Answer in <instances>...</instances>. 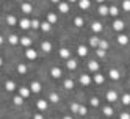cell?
Masks as SVG:
<instances>
[{
  "mask_svg": "<svg viewBox=\"0 0 130 119\" xmlns=\"http://www.w3.org/2000/svg\"><path fill=\"white\" fill-rule=\"evenodd\" d=\"M92 81H94L96 85H102V83L105 81V77L102 75V74H99V72H97V74H94V77H92Z\"/></svg>",
  "mask_w": 130,
  "mask_h": 119,
  "instance_id": "f546056e",
  "label": "cell"
},
{
  "mask_svg": "<svg viewBox=\"0 0 130 119\" xmlns=\"http://www.w3.org/2000/svg\"><path fill=\"white\" fill-rule=\"evenodd\" d=\"M77 66H78V63H77V60H75V58H69V60L66 61V67H68L69 71H75V69H77Z\"/></svg>",
  "mask_w": 130,
  "mask_h": 119,
  "instance_id": "44dd1931",
  "label": "cell"
},
{
  "mask_svg": "<svg viewBox=\"0 0 130 119\" xmlns=\"http://www.w3.org/2000/svg\"><path fill=\"white\" fill-rule=\"evenodd\" d=\"M24 100H25V99H22L19 94H14V96H13V99H11V102H13L16 107H21V105L24 104Z\"/></svg>",
  "mask_w": 130,
  "mask_h": 119,
  "instance_id": "f1b7e54d",
  "label": "cell"
},
{
  "mask_svg": "<svg viewBox=\"0 0 130 119\" xmlns=\"http://www.w3.org/2000/svg\"><path fill=\"white\" fill-rule=\"evenodd\" d=\"M36 108L39 110V113L41 111H45V110L49 108V102L45 99H38V100H36Z\"/></svg>",
  "mask_w": 130,
  "mask_h": 119,
  "instance_id": "8fae6325",
  "label": "cell"
},
{
  "mask_svg": "<svg viewBox=\"0 0 130 119\" xmlns=\"http://www.w3.org/2000/svg\"><path fill=\"white\" fill-rule=\"evenodd\" d=\"M41 50L44 53H50L52 52V42L50 41H42L41 42Z\"/></svg>",
  "mask_w": 130,
  "mask_h": 119,
  "instance_id": "603a6c76",
  "label": "cell"
},
{
  "mask_svg": "<svg viewBox=\"0 0 130 119\" xmlns=\"http://www.w3.org/2000/svg\"><path fill=\"white\" fill-rule=\"evenodd\" d=\"M96 55H97L99 58H104L105 55H107V52H105V50H102V49H96Z\"/></svg>",
  "mask_w": 130,
  "mask_h": 119,
  "instance_id": "ee69618b",
  "label": "cell"
},
{
  "mask_svg": "<svg viewBox=\"0 0 130 119\" xmlns=\"http://www.w3.org/2000/svg\"><path fill=\"white\" fill-rule=\"evenodd\" d=\"M5 22L8 27H16L17 24H19V17H17L14 13H6L5 16Z\"/></svg>",
  "mask_w": 130,
  "mask_h": 119,
  "instance_id": "6da1fadb",
  "label": "cell"
},
{
  "mask_svg": "<svg viewBox=\"0 0 130 119\" xmlns=\"http://www.w3.org/2000/svg\"><path fill=\"white\" fill-rule=\"evenodd\" d=\"M121 6H122V10H124V11H130V0H124Z\"/></svg>",
  "mask_w": 130,
  "mask_h": 119,
  "instance_id": "7bdbcfd3",
  "label": "cell"
},
{
  "mask_svg": "<svg viewBox=\"0 0 130 119\" xmlns=\"http://www.w3.org/2000/svg\"><path fill=\"white\" fill-rule=\"evenodd\" d=\"M17 83L14 80H11V78H8V80H5V91L6 93H14V91H17Z\"/></svg>",
  "mask_w": 130,
  "mask_h": 119,
  "instance_id": "277c9868",
  "label": "cell"
},
{
  "mask_svg": "<svg viewBox=\"0 0 130 119\" xmlns=\"http://www.w3.org/2000/svg\"><path fill=\"white\" fill-rule=\"evenodd\" d=\"M16 71L19 72L21 75H27L28 74V66H27V63H17V66H16Z\"/></svg>",
  "mask_w": 130,
  "mask_h": 119,
  "instance_id": "7c38bea8",
  "label": "cell"
},
{
  "mask_svg": "<svg viewBox=\"0 0 130 119\" xmlns=\"http://www.w3.org/2000/svg\"><path fill=\"white\" fill-rule=\"evenodd\" d=\"M25 58L27 60H30V61H35L36 58H38V50H35L33 47H30V49H25Z\"/></svg>",
  "mask_w": 130,
  "mask_h": 119,
  "instance_id": "52a82bcc",
  "label": "cell"
},
{
  "mask_svg": "<svg viewBox=\"0 0 130 119\" xmlns=\"http://www.w3.org/2000/svg\"><path fill=\"white\" fill-rule=\"evenodd\" d=\"M124 27H125V22H124L122 19H115V21H113V30H116V31H122Z\"/></svg>",
  "mask_w": 130,
  "mask_h": 119,
  "instance_id": "5bb4252c",
  "label": "cell"
},
{
  "mask_svg": "<svg viewBox=\"0 0 130 119\" xmlns=\"http://www.w3.org/2000/svg\"><path fill=\"white\" fill-rule=\"evenodd\" d=\"M49 119H53V117H49Z\"/></svg>",
  "mask_w": 130,
  "mask_h": 119,
  "instance_id": "f907efd6",
  "label": "cell"
},
{
  "mask_svg": "<svg viewBox=\"0 0 130 119\" xmlns=\"http://www.w3.org/2000/svg\"><path fill=\"white\" fill-rule=\"evenodd\" d=\"M45 21H47L50 25L57 24V22H58V14L55 13V11H49L47 14H45Z\"/></svg>",
  "mask_w": 130,
  "mask_h": 119,
  "instance_id": "30bf717a",
  "label": "cell"
},
{
  "mask_svg": "<svg viewBox=\"0 0 130 119\" xmlns=\"http://www.w3.org/2000/svg\"><path fill=\"white\" fill-rule=\"evenodd\" d=\"M50 28H52V25H50L47 21H42V22H41V27H39V30H41V31L49 33V31H50Z\"/></svg>",
  "mask_w": 130,
  "mask_h": 119,
  "instance_id": "d6a6232c",
  "label": "cell"
},
{
  "mask_svg": "<svg viewBox=\"0 0 130 119\" xmlns=\"http://www.w3.org/2000/svg\"><path fill=\"white\" fill-rule=\"evenodd\" d=\"M33 119H44V116H42V113H35Z\"/></svg>",
  "mask_w": 130,
  "mask_h": 119,
  "instance_id": "7dc6e473",
  "label": "cell"
},
{
  "mask_svg": "<svg viewBox=\"0 0 130 119\" xmlns=\"http://www.w3.org/2000/svg\"><path fill=\"white\" fill-rule=\"evenodd\" d=\"M97 13L100 14V16H107L108 14V5H105V3H99V10H97Z\"/></svg>",
  "mask_w": 130,
  "mask_h": 119,
  "instance_id": "83f0119b",
  "label": "cell"
},
{
  "mask_svg": "<svg viewBox=\"0 0 130 119\" xmlns=\"http://www.w3.org/2000/svg\"><path fill=\"white\" fill-rule=\"evenodd\" d=\"M6 42L10 44V45H19L21 44V36H17V35H14V33H10L6 36Z\"/></svg>",
  "mask_w": 130,
  "mask_h": 119,
  "instance_id": "5b68a950",
  "label": "cell"
},
{
  "mask_svg": "<svg viewBox=\"0 0 130 119\" xmlns=\"http://www.w3.org/2000/svg\"><path fill=\"white\" fill-rule=\"evenodd\" d=\"M121 100H122L124 105H130V94H124L122 97H121Z\"/></svg>",
  "mask_w": 130,
  "mask_h": 119,
  "instance_id": "b9f144b4",
  "label": "cell"
},
{
  "mask_svg": "<svg viewBox=\"0 0 130 119\" xmlns=\"http://www.w3.org/2000/svg\"><path fill=\"white\" fill-rule=\"evenodd\" d=\"M108 77H110L111 80H119L121 72H119L118 69H110V71H108Z\"/></svg>",
  "mask_w": 130,
  "mask_h": 119,
  "instance_id": "4316f807",
  "label": "cell"
},
{
  "mask_svg": "<svg viewBox=\"0 0 130 119\" xmlns=\"http://www.w3.org/2000/svg\"><path fill=\"white\" fill-rule=\"evenodd\" d=\"M58 55H60L63 60H66V61H68V60L71 58V50H69L68 47H61V49L58 50Z\"/></svg>",
  "mask_w": 130,
  "mask_h": 119,
  "instance_id": "e0dca14e",
  "label": "cell"
},
{
  "mask_svg": "<svg viewBox=\"0 0 130 119\" xmlns=\"http://www.w3.org/2000/svg\"><path fill=\"white\" fill-rule=\"evenodd\" d=\"M77 6L80 8V10L85 11V10H89V8H91V2H89V0H80V2L77 3Z\"/></svg>",
  "mask_w": 130,
  "mask_h": 119,
  "instance_id": "cb8c5ba5",
  "label": "cell"
},
{
  "mask_svg": "<svg viewBox=\"0 0 130 119\" xmlns=\"http://www.w3.org/2000/svg\"><path fill=\"white\" fill-rule=\"evenodd\" d=\"M74 86H75V83H74L72 78H64V81H63V88L64 89H74Z\"/></svg>",
  "mask_w": 130,
  "mask_h": 119,
  "instance_id": "484cf974",
  "label": "cell"
},
{
  "mask_svg": "<svg viewBox=\"0 0 130 119\" xmlns=\"http://www.w3.org/2000/svg\"><path fill=\"white\" fill-rule=\"evenodd\" d=\"M53 5H57V10H58V13H69V10H71V3L69 2H53Z\"/></svg>",
  "mask_w": 130,
  "mask_h": 119,
  "instance_id": "3957f363",
  "label": "cell"
},
{
  "mask_svg": "<svg viewBox=\"0 0 130 119\" xmlns=\"http://www.w3.org/2000/svg\"><path fill=\"white\" fill-rule=\"evenodd\" d=\"M86 113H88V108H86L85 105H80L78 113H77V114H80V116H86Z\"/></svg>",
  "mask_w": 130,
  "mask_h": 119,
  "instance_id": "ab89813d",
  "label": "cell"
},
{
  "mask_svg": "<svg viewBox=\"0 0 130 119\" xmlns=\"http://www.w3.org/2000/svg\"><path fill=\"white\" fill-rule=\"evenodd\" d=\"M30 89H31V93H35V94L41 93V89H42L41 81H38V80H31V81H30Z\"/></svg>",
  "mask_w": 130,
  "mask_h": 119,
  "instance_id": "9c48e42d",
  "label": "cell"
},
{
  "mask_svg": "<svg viewBox=\"0 0 130 119\" xmlns=\"http://www.w3.org/2000/svg\"><path fill=\"white\" fill-rule=\"evenodd\" d=\"M88 69L91 72H96V74H97V71H99V63H97V60H89L88 61Z\"/></svg>",
  "mask_w": 130,
  "mask_h": 119,
  "instance_id": "7402d4cb",
  "label": "cell"
},
{
  "mask_svg": "<svg viewBox=\"0 0 130 119\" xmlns=\"http://www.w3.org/2000/svg\"><path fill=\"white\" fill-rule=\"evenodd\" d=\"M17 94L22 99H28L30 94H31V89H30V86H19L17 88Z\"/></svg>",
  "mask_w": 130,
  "mask_h": 119,
  "instance_id": "8992f818",
  "label": "cell"
},
{
  "mask_svg": "<svg viewBox=\"0 0 130 119\" xmlns=\"http://www.w3.org/2000/svg\"><path fill=\"white\" fill-rule=\"evenodd\" d=\"M128 83H130V81H128Z\"/></svg>",
  "mask_w": 130,
  "mask_h": 119,
  "instance_id": "816d5d0a",
  "label": "cell"
},
{
  "mask_svg": "<svg viewBox=\"0 0 130 119\" xmlns=\"http://www.w3.org/2000/svg\"><path fill=\"white\" fill-rule=\"evenodd\" d=\"M78 80H80V83H82L83 86H89V85L92 83V77L88 75V74H82V75L78 77Z\"/></svg>",
  "mask_w": 130,
  "mask_h": 119,
  "instance_id": "4fadbf2b",
  "label": "cell"
},
{
  "mask_svg": "<svg viewBox=\"0 0 130 119\" xmlns=\"http://www.w3.org/2000/svg\"><path fill=\"white\" fill-rule=\"evenodd\" d=\"M2 66H3V58L0 57V67H2Z\"/></svg>",
  "mask_w": 130,
  "mask_h": 119,
  "instance_id": "c3c4849f",
  "label": "cell"
},
{
  "mask_svg": "<svg viewBox=\"0 0 130 119\" xmlns=\"http://www.w3.org/2000/svg\"><path fill=\"white\" fill-rule=\"evenodd\" d=\"M105 97H107L108 102H116V100H118V93H116V91H113V89H110V91H107Z\"/></svg>",
  "mask_w": 130,
  "mask_h": 119,
  "instance_id": "ac0fdd59",
  "label": "cell"
},
{
  "mask_svg": "<svg viewBox=\"0 0 130 119\" xmlns=\"http://www.w3.org/2000/svg\"><path fill=\"white\" fill-rule=\"evenodd\" d=\"M116 41H118V44H121V45H125V44L128 42V36H127V35H118Z\"/></svg>",
  "mask_w": 130,
  "mask_h": 119,
  "instance_id": "e575fe53",
  "label": "cell"
},
{
  "mask_svg": "<svg viewBox=\"0 0 130 119\" xmlns=\"http://www.w3.org/2000/svg\"><path fill=\"white\" fill-rule=\"evenodd\" d=\"M102 113H104V116H113V108L107 105V107L102 108Z\"/></svg>",
  "mask_w": 130,
  "mask_h": 119,
  "instance_id": "74e56055",
  "label": "cell"
},
{
  "mask_svg": "<svg viewBox=\"0 0 130 119\" xmlns=\"http://www.w3.org/2000/svg\"><path fill=\"white\" fill-rule=\"evenodd\" d=\"M19 10H21V13H24L25 16H28V14L33 13V3H31V2H21V3H19Z\"/></svg>",
  "mask_w": 130,
  "mask_h": 119,
  "instance_id": "7a4b0ae2",
  "label": "cell"
},
{
  "mask_svg": "<svg viewBox=\"0 0 130 119\" xmlns=\"http://www.w3.org/2000/svg\"><path fill=\"white\" fill-rule=\"evenodd\" d=\"M99 44H100V38L97 35H92L91 38H89V45L91 47H94V49H99Z\"/></svg>",
  "mask_w": 130,
  "mask_h": 119,
  "instance_id": "d6986e66",
  "label": "cell"
},
{
  "mask_svg": "<svg viewBox=\"0 0 130 119\" xmlns=\"http://www.w3.org/2000/svg\"><path fill=\"white\" fill-rule=\"evenodd\" d=\"M50 75H52L53 78H61V77H63V71H61V67L53 66V67L50 69Z\"/></svg>",
  "mask_w": 130,
  "mask_h": 119,
  "instance_id": "2e32d148",
  "label": "cell"
},
{
  "mask_svg": "<svg viewBox=\"0 0 130 119\" xmlns=\"http://www.w3.org/2000/svg\"><path fill=\"white\" fill-rule=\"evenodd\" d=\"M108 14L113 16V17H116V16L119 14V8H118L116 5H110V6H108Z\"/></svg>",
  "mask_w": 130,
  "mask_h": 119,
  "instance_id": "836d02e7",
  "label": "cell"
},
{
  "mask_svg": "<svg viewBox=\"0 0 130 119\" xmlns=\"http://www.w3.org/2000/svg\"><path fill=\"white\" fill-rule=\"evenodd\" d=\"M78 108H80V104H77V102H71V104H69L71 113H78Z\"/></svg>",
  "mask_w": 130,
  "mask_h": 119,
  "instance_id": "d590c367",
  "label": "cell"
},
{
  "mask_svg": "<svg viewBox=\"0 0 130 119\" xmlns=\"http://www.w3.org/2000/svg\"><path fill=\"white\" fill-rule=\"evenodd\" d=\"M5 42H6V36H3L2 33H0V47H2Z\"/></svg>",
  "mask_w": 130,
  "mask_h": 119,
  "instance_id": "f6af8a7d",
  "label": "cell"
},
{
  "mask_svg": "<svg viewBox=\"0 0 130 119\" xmlns=\"http://www.w3.org/2000/svg\"><path fill=\"white\" fill-rule=\"evenodd\" d=\"M83 24H85V21H83L82 16H75V17H74V25H75V27H82Z\"/></svg>",
  "mask_w": 130,
  "mask_h": 119,
  "instance_id": "8d00e7d4",
  "label": "cell"
},
{
  "mask_svg": "<svg viewBox=\"0 0 130 119\" xmlns=\"http://www.w3.org/2000/svg\"><path fill=\"white\" fill-rule=\"evenodd\" d=\"M33 44V39L30 38V36H21V45L25 49H30Z\"/></svg>",
  "mask_w": 130,
  "mask_h": 119,
  "instance_id": "9a60e30c",
  "label": "cell"
},
{
  "mask_svg": "<svg viewBox=\"0 0 130 119\" xmlns=\"http://www.w3.org/2000/svg\"><path fill=\"white\" fill-rule=\"evenodd\" d=\"M47 100H50L52 104H58V102H60V96H58V93L52 91V93L49 94V97H47Z\"/></svg>",
  "mask_w": 130,
  "mask_h": 119,
  "instance_id": "4dcf8cb0",
  "label": "cell"
},
{
  "mask_svg": "<svg viewBox=\"0 0 130 119\" xmlns=\"http://www.w3.org/2000/svg\"><path fill=\"white\" fill-rule=\"evenodd\" d=\"M99 49H102V50H107V49H108V41H105V39H100Z\"/></svg>",
  "mask_w": 130,
  "mask_h": 119,
  "instance_id": "60d3db41",
  "label": "cell"
},
{
  "mask_svg": "<svg viewBox=\"0 0 130 119\" xmlns=\"http://www.w3.org/2000/svg\"><path fill=\"white\" fill-rule=\"evenodd\" d=\"M30 21H31L30 17L24 16V17H21V19H19V24H17V25H19L22 30H28V28H31V25H30Z\"/></svg>",
  "mask_w": 130,
  "mask_h": 119,
  "instance_id": "ba28073f",
  "label": "cell"
},
{
  "mask_svg": "<svg viewBox=\"0 0 130 119\" xmlns=\"http://www.w3.org/2000/svg\"><path fill=\"white\" fill-rule=\"evenodd\" d=\"M91 30L94 31V33H100L102 30H104V27H102V22L100 21H94L91 24Z\"/></svg>",
  "mask_w": 130,
  "mask_h": 119,
  "instance_id": "ffe728a7",
  "label": "cell"
},
{
  "mask_svg": "<svg viewBox=\"0 0 130 119\" xmlns=\"http://www.w3.org/2000/svg\"><path fill=\"white\" fill-rule=\"evenodd\" d=\"M99 104H100L99 97H91V99H89V105H91V107L96 108V107H99Z\"/></svg>",
  "mask_w": 130,
  "mask_h": 119,
  "instance_id": "f35d334b",
  "label": "cell"
},
{
  "mask_svg": "<svg viewBox=\"0 0 130 119\" xmlns=\"http://www.w3.org/2000/svg\"><path fill=\"white\" fill-rule=\"evenodd\" d=\"M119 119H130V113H121Z\"/></svg>",
  "mask_w": 130,
  "mask_h": 119,
  "instance_id": "bcb514c9",
  "label": "cell"
},
{
  "mask_svg": "<svg viewBox=\"0 0 130 119\" xmlns=\"http://www.w3.org/2000/svg\"><path fill=\"white\" fill-rule=\"evenodd\" d=\"M77 53H78V57H86V55H88V47L83 45V44L77 45Z\"/></svg>",
  "mask_w": 130,
  "mask_h": 119,
  "instance_id": "d4e9b609",
  "label": "cell"
},
{
  "mask_svg": "<svg viewBox=\"0 0 130 119\" xmlns=\"http://www.w3.org/2000/svg\"><path fill=\"white\" fill-rule=\"evenodd\" d=\"M30 25H31V28H33V30H39V27H41V21L38 19V17H31Z\"/></svg>",
  "mask_w": 130,
  "mask_h": 119,
  "instance_id": "1f68e13d",
  "label": "cell"
},
{
  "mask_svg": "<svg viewBox=\"0 0 130 119\" xmlns=\"http://www.w3.org/2000/svg\"><path fill=\"white\" fill-rule=\"evenodd\" d=\"M63 119H72V117H71L69 114H66V116H64V117H63Z\"/></svg>",
  "mask_w": 130,
  "mask_h": 119,
  "instance_id": "681fc988",
  "label": "cell"
}]
</instances>
